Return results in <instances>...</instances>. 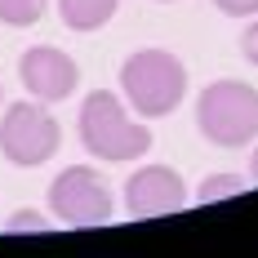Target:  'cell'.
<instances>
[{"label": "cell", "mask_w": 258, "mask_h": 258, "mask_svg": "<svg viewBox=\"0 0 258 258\" xmlns=\"http://www.w3.org/2000/svg\"><path fill=\"white\" fill-rule=\"evenodd\" d=\"M120 94L147 120L169 116V111H178L182 94H187V67L169 49H138L120 67Z\"/></svg>", "instance_id": "obj_1"}, {"label": "cell", "mask_w": 258, "mask_h": 258, "mask_svg": "<svg viewBox=\"0 0 258 258\" xmlns=\"http://www.w3.org/2000/svg\"><path fill=\"white\" fill-rule=\"evenodd\" d=\"M80 143L98 160H134V156L152 152V129L129 120L125 103L116 94L94 89L80 103Z\"/></svg>", "instance_id": "obj_2"}, {"label": "cell", "mask_w": 258, "mask_h": 258, "mask_svg": "<svg viewBox=\"0 0 258 258\" xmlns=\"http://www.w3.org/2000/svg\"><path fill=\"white\" fill-rule=\"evenodd\" d=\"M196 125L214 147H245L258 138V89L245 80H214L196 98Z\"/></svg>", "instance_id": "obj_3"}, {"label": "cell", "mask_w": 258, "mask_h": 258, "mask_svg": "<svg viewBox=\"0 0 258 258\" xmlns=\"http://www.w3.org/2000/svg\"><path fill=\"white\" fill-rule=\"evenodd\" d=\"M62 143V129L40 103H9L5 120H0V152L18 169H36L45 165Z\"/></svg>", "instance_id": "obj_4"}, {"label": "cell", "mask_w": 258, "mask_h": 258, "mask_svg": "<svg viewBox=\"0 0 258 258\" xmlns=\"http://www.w3.org/2000/svg\"><path fill=\"white\" fill-rule=\"evenodd\" d=\"M49 209L67 227H103V223H111V191L94 165H72L53 178Z\"/></svg>", "instance_id": "obj_5"}, {"label": "cell", "mask_w": 258, "mask_h": 258, "mask_svg": "<svg viewBox=\"0 0 258 258\" xmlns=\"http://www.w3.org/2000/svg\"><path fill=\"white\" fill-rule=\"evenodd\" d=\"M18 80L27 85V94H31L36 103H62V98H72V89H76L80 67H76L72 53L53 49V45H31V49L18 58Z\"/></svg>", "instance_id": "obj_6"}, {"label": "cell", "mask_w": 258, "mask_h": 258, "mask_svg": "<svg viewBox=\"0 0 258 258\" xmlns=\"http://www.w3.org/2000/svg\"><path fill=\"white\" fill-rule=\"evenodd\" d=\"M187 205V187H182L178 169L169 165H143L138 174L125 182V214L129 218H165Z\"/></svg>", "instance_id": "obj_7"}, {"label": "cell", "mask_w": 258, "mask_h": 258, "mask_svg": "<svg viewBox=\"0 0 258 258\" xmlns=\"http://www.w3.org/2000/svg\"><path fill=\"white\" fill-rule=\"evenodd\" d=\"M116 5L120 0H58V14L72 31H98V27L111 23Z\"/></svg>", "instance_id": "obj_8"}, {"label": "cell", "mask_w": 258, "mask_h": 258, "mask_svg": "<svg viewBox=\"0 0 258 258\" xmlns=\"http://www.w3.org/2000/svg\"><path fill=\"white\" fill-rule=\"evenodd\" d=\"M236 191H245V178H240V174H209V178L201 182V191H196V201H201V205H214V201H227Z\"/></svg>", "instance_id": "obj_9"}, {"label": "cell", "mask_w": 258, "mask_h": 258, "mask_svg": "<svg viewBox=\"0 0 258 258\" xmlns=\"http://www.w3.org/2000/svg\"><path fill=\"white\" fill-rule=\"evenodd\" d=\"M49 0H0V23L9 27H31L40 14H45Z\"/></svg>", "instance_id": "obj_10"}, {"label": "cell", "mask_w": 258, "mask_h": 258, "mask_svg": "<svg viewBox=\"0 0 258 258\" xmlns=\"http://www.w3.org/2000/svg\"><path fill=\"white\" fill-rule=\"evenodd\" d=\"M5 232H49V218L40 214V209H18V214H9V223H5Z\"/></svg>", "instance_id": "obj_11"}, {"label": "cell", "mask_w": 258, "mask_h": 258, "mask_svg": "<svg viewBox=\"0 0 258 258\" xmlns=\"http://www.w3.org/2000/svg\"><path fill=\"white\" fill-rule=\"evenodd\" d=\"M227 18H249V14H258V0H214Z\"/></svg>", "instance_id": "obj_12"}, {"label": "cell", "mask_w": 258, "mask_h": 258, "mask_svg": "<svg viewBox=\"0 0 258 258\" xmlns=\"http://www.w3.org/2000/svg\"><path fill=\"white\" fill-rule=\"evenodd\" d=\"M240 49H245V58H249V62L258 67V23L249 27V31H245V40H240Z\"/></svg>", "instance_id": "obj_13"}, {"label": "cell", "mask_w": 258, "mask_h": 258, "mask_svg": "<svg viewBox=\"0 0 258 258\" xmlns=\"http://www.w3.org/2000/svg\"><path fill=\"white\" fill-rule=\"evenodd\" d=\"M249 178L258 182V152H254V165H249Z\"/></svg>", "instance_id": "obj_14"}, {"label": "cell", "mask_w": 258, "mask_h": 258, "mask_svg": "<svg viewBox=\"0 0 258 258\" xmlns=\"http://www.w3.org/2000/svg\"><path fill=\"white\" fill-rule=\"evenodd\" d=\"M156 5H169V0H156Z\"/></svg>", "instance_id": "obj_15"}]
</instances>
